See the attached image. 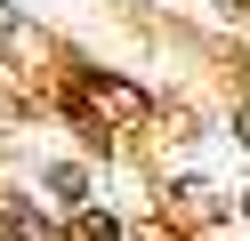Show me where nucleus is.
<instances>
[{
	"instance_id": "f257e3e1",
	"label": "nucleus",
	"mask_w": 250,
	"mask_h": 241,
	"mask_svg": "<svg viewBox=\"0 0 250 241\" xmlns=\"http://www.w3.org/2000/svg\"><path fill=\"white\" fill-rule=\"evenodd\" d=\"M0 241H49V225H41L24 201H0Z\"/></svg>"
},
{
	"instance_id": "f03ea898",
	"label": "nucleus",
	"mask_w": 250,
	"mask_h": 241,
	"mask_svg": "<svg viewBox=\"0 0 250 241\" xmlns=\"http://www.w3.org/2000/svg\"><path fill=\"white\" fill-rule=\"evenodd\" d=\"M81 89L97 96V105H113V112H146V96H137V89H121V80H105V73H81Z\"/></svg>"
},
{
	"instance_id": "20e7f679",
	"label": "nucleus",
	"mask_w": 250,
	"mask_h": 241,
	"mask_svg": "<svg viewBox=\"0 0 250 241\" xmlns=\"http://www.w3.org/2000/svg\"><path fill=\"white\" fill-rule=\"evenodd\" d=\"M242 145H250V112H242Z\"/></svg>"
},
{
	"instance_id": "39448f33",
	"label": "nucleus",
	"mask_w": 250,
	"mask_h": 241,
	"mask_svg": "<svg viewBox=\"0 0 250 241\" xmlns=\"http://www.w3.org/2000/svg\"><path fill=\"white\" fill-rule=\"evenodd\" d=\"M242 209H250V193H242Z\"/></svg>"
},
{
	"instance_id": "7ed1b4c3",
	"label": "nucleus",
	"mask_w": 250,
	"mask_h": 241,
	"mask_svg": "<svg viewBox=\"0 0 250 241\" xmlns=\"http://www.w3.org/2000/svg\"><path fill=\"white\" fill-rule=\"evenodd\" d=\"M49 193H57V201H81L89 177H81V169H49Z\"/></svg>"
}]
</instances>
